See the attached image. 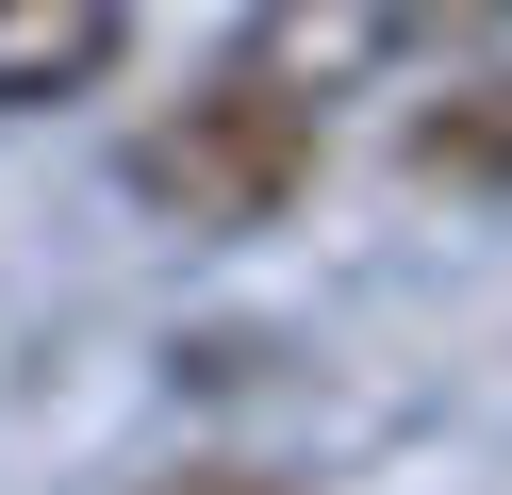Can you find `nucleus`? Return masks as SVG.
<instances>
[{"mask_svg": "<svg viewBox=\"0 0 512 495\" xmlns=\"http://www.w3.org/2000/svg\"><path fill=\"white\" fill-rule=\"evenodd\" d=\"M116 165H133V198L182 215V231H281V215L314 198V165H331V116L281 99V83H248V66H215V83L166 99Z\"/></svg>", "mask_w": 512, "mask_h": 495, "instance_id": "f257e3e1", "label": "nucleus"}, {"mask_svg": "<svg viewBox=\"0 0 512 495\" xmlns=\"http://www.w3.org/2000/svg\"><path fill=\"white\" fill-rule=\"evenodd\" d=\"M397 17L413 0H265V17H248V83H281V99H314V116H331L347 83H380V66H397Z\"/></svg>", "mask_w": 512, "mask_h": 495, "instance_id": "f03ea898", "label": "nucleus"}, {"mask_svg": "<svg viewBox=\"0 0 512 495\" xmlns=\"http://www.w3.org/2000/svg\"><path fill=\"white\" fill-rule=\"evenodd\" d=\"M116 50H133V0H0V116L116 83Z\"/></svg>", "mask_w": 512, "mask_h": 495, "instance_id": "7ed1b4c3", "label": "nucleus"}, {"mask_svg": "<svg viewBox=\"0 0 512 495\" xmlns=\"http://www.w3.org/2000/svg\"><path fill=\"white\" fill-rule=\"evenodd\" d=\"M397 165H413V182H446V198H512V66L430 83V99H413V132H397Z\"/></svg>", "mask_w": 512, "mask_h": 495, "instance_id": "20e7f679", "label": "nucleus"}, {"mask_svg": "<svg viewBox=\"0 0 512 495\" xmlns=\"http://www.w3.org/2000/svg\"><path fill=\"white\" fill-rule=\"evenodd\" d=\"M149 495H298V479H265V462H182V479H149Z\"/></svg>", "mask_w": 512, "mask_h": 495, "instance_id": "39448f33", "label": "nucleus"}, {"mask_svg": "<svg viewBox=\"0 0 512 495\" xmlns=\"http://www.w3.org/2000/svg\"><path fill=\"white\" fill-rule=\"evenodd\" d=\"M446 17H512V0H446Z\"/></svg>", "mask_w": 512, "mask_h": 495, "instance_id": "423d86ee", "label": "nucleus"}]
</instances>
